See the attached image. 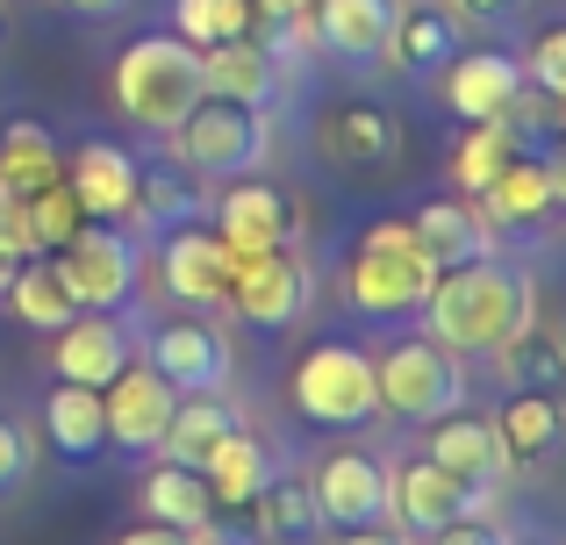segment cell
<instances>
[{
  "label": "cell",
  "instance_id": "obj_1",
  "mask_svg": "<svg viewBox=\"0 0 566 545\" xmlns=\"http://www.w3.org/2000/svg\"><path fill=\"white\" fill-rule=\"evenodd\" d=\"M524 323H531V280L516 266H502L495 252L467 259V266H444L438 287L423 294V331L444 352H495Z\"/></svg>",
  "mask_w": 566,
  "mask_h": 545
},
{
  "label": "cell",
  "instance_id": "obj_2",
  "mask_svg": "<svg viewBox=\"0 0 566 545\" xmlns=\"http://www.w3.org/2000/svg\"><path fill=\"white\" fill-rule=\"evenodd\" d=\"M115 108L129 115L151 137H172V129L193 115L201 101V51L187 36H137L123 57H115Z\"/></svg>",
  "mask_w": 566,
  "mask_h": 545
},
{
  "label": "cell",
  "instance_id": "obj_3",
  "mask_svg": "<svg viewBox=\"0 0 566 545\" xmlns=\"http://www.w3.org/2000/svg\"><path fill=\"white\" fill-rule=\"evenodd\" d=\"M438 273L444 266L423 252V238H416L409 216H380V223H366V238H359L345 294H352L359 316H416L423 294L438 287Z\"/></svg>",
  "mask_w": 566,
  "mask_h": 545
},
{
  "label": "cell",
  "instance_id": "obj_4",
  "mask_svg": "<svg viewBox=\"0 0 566 545\" xmlns=\"http://www.w3.org/2000/svg\"><path fill=\"white\" fill-rule=\"evenodd\" d=\"M273 151V123L265 108H244V101H193V115L172 129V158L193 172V180H244V172L265 166Z\"/></svg>",
  "mask_w": 566,
  "mask_h": 545
},
{
  "label": "cell",
  "instance_id": "obj_5",
  "mask_svg": "<svg viewBox=\"0 0 566 545\" xmlns=\"http://www.w3.org/2000/svg\"><path fill=\"white\" fill-rule=\"evenodd\" d=\"M294 409L323 431H359L380 417V388H374V352L359 345H308L294 366Z\"/></svg>",
  "mask_w": 566,
  "mask_h": 545
},
{
  "label": "cell",
  "instance_id": "obj_6",
  "mask_svg": "<svg viewBox=\"0 0 566 545\" xmlns=\"http://www.w3.org/2000/svg\"><path fill=\"white\" fill-rule=\"evenodd\" d=\"M374 388H380V409L409 423H438L467 402V374H459V352H444L438 337H401L374 359Z\"/></svg>",
  "mask_w": 566,
  "mask_h": 545
},
{
  "label": "cell",
  "instance_id": "obj_7",
  "mask_svg": "<svg viewBox=\"0 0 566 545\" xmlns=\"http://www.w3.org/2000/svg\"><path fill=\"white\" fill-rule=\"evenodd\" d=\"M51 266H57V280L72 287L80 308H108L115 316V308L137 294V244H129V230L101 223V216H86V223L57 244Z\"/></svg>",
  "mask_w": 566,
  "mask_h": 545
},
{
  "label": "cell",
  "instance_id": "obj_8",
  "mask_svg": "<svg viewBox=\"0 0 566 545\" xmlns=\"http://www.w3.org/2000/svg\"><path fill=\"white\" fill-rule=\"evenodd\" d=\"M222 302H230L237 323H251V331H287L308 308V266L287 244H273V252H230V287H222Z\"/></svg>",
  "mask_w": 566,
  "mask_h": 545
},
{
  "label": "cell",
  "instance_id": "obj_9",
  "mask_svg": "<svg viewBox=\"0 0 566 545\" xmlns=\"http://www.w3.org/2000/svg\"><path fill=\"white\" fill-rule=\"evenodd\" d=\"M172 409H180V395H172V388H166V380H158L144 359H129L123 374H115L108 388H101V423H108V446L144 452V460H151V452L166 446Z\"/></svg>",
  "mask_w": 566,
  "mask_h": 545
},
{
  "label": "cell",
  "instance_id": "obj_10",
  "mask_svg": "<svg viewBox=\"0 0 566 545\" xmlns=\"http://www.w3.org/2000/svg\"><path fill=\"white\" fill-rule=\"evenodd\" d=\"M308 495H316L323 524H337V532L387 524V510H395V481H387V467L374 452H331L316 467V481H308Z\"/></svg>",
  "mask_w": 566,
  "mask_h": 545
},
{
  "label": "cell",
  "instance_id": "obj_11",
  "mask_svg": "<svg viewBox=\"0 0 566 545\" xmlns=\"http://www.w3.org/2000/svg\"><path fill=\"white\" fill-rule=\"evenodd\" d=\"M216 238L230 244V252H273V244L294 238V201L280 195L273 180H230L216 195Z\"/></svg>",
  "mask_w": 566,
  "mask_h": 545
},
{
  "label": "cell",
  "instance_id": "obj_12",
  "mask_svg": "<svg viewBox=\"0 0 566 545\" xmlns=\"http://www.w3.org/2000/svg\"><path fill=\"white\" fill-rule=\"evenodd\" d=\"M144 366H151L172 395H222V380H230V345L216 337V323H166V331L151 337V359Z\"/></svg>",
  "mask_w": 566,
  "mask_h": 545
},
{
  "label": "cell",
  "instance_id": "obj_13",
  "mask_svg": "<svg viewBox=\"0 0 566 545\" xmlns=\"http://www.w3.org/2000/svg\"><path fill=\"white\" fill-rule=\"evenodd\" d=\"M524 94V65L510 51H452L444 57V108L467 123H495Z\"/></svg>",
  "mask_w": 566,
  "mask_h": 545
},
{
  "label": "cell",
  "instance_id": "obj_14",
  "mask_svg": "<svg viewBox=\"0 0 566 545\" xmlns=\"http://www.w3.org/2000/svg\"><path fill=\"white\" fill-rule=\"evenodd\" d=\"M423 460H438L452 481H473V489H502V474H510V446H502L495 417H438L423 438Z\"/></svg>",
  "mask_w": 566,
  "mask_h": 545
},
{
  "label": "cell",
  "instance_id": "obj_15",
  "mask_svg": "<svg viewBox=\"0 0 566 545\" xmlns=\"http://www.w3.org/2000/svg\"><path fill=\"white\" fill-rule=\"evenodd\" d=\"M308 36H316L323 57H345V65L387 57L395 0H308Z\"/></svg>",
  "mask_w": 566,
  "mask_h": 545
},
{
  "label": "cell",
  "instance_id": "obj_16",
  "mask_svg": "<svg viewBox=\"0 0 566 545\" xmlns=\"http://www.w3.org/2000/svg\"><path fill=\"white\" fill-rule=\"evenodd\" d=\"M51 366H57V380H80V388H108V380L129 366V331L108 316V308H80V316L57 331Z\"/></svg>",
  "mask_w": 566,
  "mask_h": 545
},
{
  "label": "cell",
  "instance_id": "obj_17",
  "mask_svg": "<svg viewBox=\"0 0 566 545\" xmlns=\"http://www.w3.org/2000/svg\"><path fill=\"white\" fill-rule=\"evenodd\" d=\"M137 172L144 166L123 151V144H108V137H86L80 151L65 158V187L80 195L86 216H101V223H115V216L137 209Z\"/></svg>",
  "mask_w": 566,
  "mask_h": 545
},
{
  "label": "cell",
  "instance_id": "obj_18",
  "mask_svg": "<svg viewBox=\"0 0 566 545\" xmlns=\"http://www.w3.org/2000/svg\"><path fill=\"white\" fill-rule=\"evenodd\" d=\"M158 273H166L172 302H193V308H216L222 287H230V244L201 223H180L158 252Z\"/></svg>",
  "mask_w": 566,
  "mask_h": 545
},
{
  "label": "cell",
  "instance_id": "obj_19",
  "mask_svg": "<svg viewBox=\"0 0 566 545\" xmlns=\"http://www.w3.org/2000/svg\"><path fill=\"white\" fill-rule=\"evenodd\" d=\"M201 94L208 101H244V108H273L280 57L265 51V43H251V36L208 43V51H201Z\"/></svg>",
  "mask_w": 566,
  "mask_h": 545
},
{
  "label": "cell",
  "instance_id": "obj_20",
  "mask_svg": "<svg viewBox=\"0 0 566 545\" xmlns=\"http://www.w3.org/2000/svg\"><path fill=\"white\" fill-rule=\"evenodd\" d=\"M230 431H237V409L222 402V395H180V409H172V423H166V446H158V460L193 467V474H201Z\"/></svg>",
  "mask_w": 566,
  "mask_h": 545
},
{
  "label": "cell",
  "instance_id": "obj_21",
  "mask_svg": "<svg viewBox=\"0 0 566 545\" xmlns=\"http://www.w3.org/2000/svg\"><path fill=\"white\" fill-rule=\"evenodd\" d=\"M553 209V180H545V158H524L516 151L495 180L481 187V223L488 230H516V223H538Z\"/></svg>",
  "mask_w": 566,
  "mask_h": 545
},
{
  "label": "cell",
  "instance_id": "obj_22",
  "mask_svg": "<svg viewBox=\"0 0 566 545\" xmlns=\"http://www.w3.org/2000/svg\"><path fill=\"white\" fill-rule=\"evenodd\" d=\"M495 374L510 380L516 395H553V388H566V337L524 323V331H510L495 345Z\"/></svg>",
  "mask_w": 566,
  "mask_h": 545
},
{
  "label": "cell",
  "instance_id": "obj_23",
  "mask_svg": "<svg viewBox=\"0 0 566 545\" xmlns=\"http://www.w3.org/2000/svg\"><path fill=\"white\" fill-rule=\"evenodd\" d=\"M395 481V510H401V524L409 532H444V524H459V503H467V481H452L438 460H416V467H401V474H387Z\"/></svg>",
  "mask_w": 566,
  "mask_h": 545
},
{
  "label": "cell",
  "instance_id": "obj_24",
  "mask_svg": "<svg viewBox=\"0 0 566 545\" xmlns=\"http://www.w3.org/2000/svg\"><path fill=\"white\" fill-rule=\"evenodd\" d=\"M137 503H144V517H151V524H172V532H193V524L216 517L208 474H193V467H172V460H158L151 474H144Z\"/></svg>",
  "mask_w": 566,
  "mask_h": 545
},
{
  "label": "cell",
  "instance_id": "obj_25",
  "mask_svg": "<svg viewBox=\"0 0 566 545\" xmlns=\"http://www.w3.org/2000/svg\"><path fill=\"white\" fill-rule=\"evenodd\" d=\"M459 43V14H444L438 0H416V8H395V36H387V57L401 72H438Z\"/></svg>",
  "mask_w": 566,
  "mask_h": 545
},
{
  "label": "cell",
  "instance_id": "obj_26",
  "mask_svg": "<svg viewBox=\"0 0 566 545\" xmlns=\"http://www.w3.org/2000/svg\"><path fill=\"white\" fill-rule=\"evenodd\" d=\"M323 151H331L337 166H387V158L401 151V129H395V115L352 101V108H337L331 123H323Z\"/></svg>",
  "mask_w": 566,
  "mask_h": 545
},
{
  "label": "cell",
  "instance_id": "obj_27",
  "mask_svg": "<svg viewBox=\"0 0 566 545\" xmlns=\"http://www.w3.org/2000/svg\"><path fill=\"white\" fill-rule=\"evenodd\" d=\"M409 223H416V238H423V252L438 259V266H467V259H481L488 238H495V230L481 223V209H467V201H423Z\"/></svg>",
  "mask_w": 566,
  "mask_h": 545
},
{
  "label": "cell",
  "instance_id": "obj_28",
  "mask_svg": "<svg viewBox=\"0 0 566 545\" xmlns=\"http://www.w3.org/2000/svg\"><path fill=\"white\" fill-rule=\"evenodd\" d=\"M8 308L29 323V331H65V323L80 316V302H72V287L57 280L51 252H43V259H22V266H14V280H8Z\"/></svg>",
  "mask_w": 566,
  "mask_h": 545
},
{
  "label": "cell",
  "instance_id": "obj_29",
  "mask_svg": "<svg viewBox=\"0 0 566 545\" xmlns=\"http://www.w3.org/2000/svg\"><path fill=\"white\" fill-rule=\"evenodd\" d=\"M201 474H208V495H216V510H251V495L273 481V460H265L259 438L230 431V438L216 446V460L201 467Z\"/></svg>",
  "mask_w": 566,
  "mask_h": 545
},
{
  "label": "cell",
  "instance_id": "obj_30",
  "mask_svg": "<svg viewBox=\"0 0 566 545\" xmlns=\"http://www.w3.org/2000/svg\"><path fill=\"white\" fill-rule=\"evenodd\" d=\"M43 431H51V446L65 452V460H86V452L108 446V423H101V388H80V380H65V388L43 402Z\"/></svg>",
  "mask_w": 566,
  "mask_h": 545
},
{
  "label": "cell",
  "instance_id": "obj_31",
  "mask_svg": "<svg viewBox=\"0 0 566 545\" xmlns=\"http://www.w3.org/2000/svg\"><path fill=\"white\" fill-rule=\"evenodd\" d=\"M495 431L510 446V460H545V452L566 446V402L559 395H516L495 417Z\"/></svg>",
  "mask_w": 566,
  "mask_h": 545
},
{
  "label": "cell",
  "instance_id": "obj_32",
  "mask_svg": "<svg viewBox=\"0 0 566 545\" xmlns=\"http://www.w3.org/2000/svg\"><path fill=\"white\" fill-rule=\"evenodd\" d=\"M0 180L29 201V195H43L51 180H65V158H57V144L43 137L36 123H8V137H0Z\"/></svg>",
  "mask_w": 566,
  "mask_h": 545
},
{
  "label": "cell",
  "instance_id": "obj_33",
  "mask_svg": "<svg viewBox=\"0 0 566 545\" xmlns=\"http://www.w3.org/2000/svg\"><path fill=\"white\" fill-rule=\"evenodd\" d=\"M172 36H187L193 51L259 36V0H172Z\"/></svg>",
  "mask_w": 566,
  "mask_h": 545
},
{
  "label": "cell",
  "instance_id": "obj_34",
  "mask_svg": "<svg viewBox=\"0 0 566 545\" xmlns=\"http://www.w3.org/2000/svg\"><path fill=\"white\" fill-rule=\"evenodd\" d=\"M137 223H187V216H208V195L187 166H158V172H137Z\"/></svg>",
  "mask_w": 566,
  "mask_h": 545
},
{
  "label": "cell",
  "instance_id": "obj_35",
  "mask_svg": "<svg viewBox=\"0 0 566 545\" xmlns=\"http://www.w3.org/2000/svg\"><path fill=\"white\" fill-rule=\"evenodd\" d=\"M510 158H516V129L502 123V115H495V123H473L467 137H459V151H452V180L467 187V195H481Z\"/></svg>",
  "mask_w": 566,
  "mask_h": 545
},
{
  "label": "cell",
  "instance_id": "obj_36",
  "mask_svg": "<svg viewBox=\"0 0 566 545\" xmlns=\"http://www.w3.org/2000/svg\"><path fill=\"white\" fill-rule=\"evenodd\" d=\"M251 510H259L265 538H316L323 532V510H316V495H308L302 481H265V489L251 495Z\"/></svg>",
  "mask_w": 566,
  "mask_h": 545
},
{
  "label": "cell",
  "instance_id": "obj_37",
  "mask_svg": "<svg viewBox=\"0 0 566 545\" xmlns=\"http://www.w3.org/2000/svg\"><path fill=\"white\" fill-rule=\"evenodd\" d=\"M22 209H29V238H36V252H57V244H65L72 230L86 223L80 195H72L65 180H51V187H43V195H29Z\"/></svg>",
  "mask_w": 566,
  "mask_h": 545
},
{
  "label": "cell",
  "instance_id": "obj_38",
  "mask_svg": "<svg viewBox=\"0 0 566 545\" xmlns=\"http://www.w3.org/2000/svg\"><path fill=\"white\" fill-rule=\"evenodd\" d=\"M516 65H524V80L538 86L545 101H553V94H566V22L538 29V36H531V51L516 57Z\"/></svg>",
  "mask_w": 566,
  "mask_h": 545
},
{
  "label": "cell",
  "instance_id": "obj_39",
  "mask_svg": "<svg viewBox=\"0 0 566 545\" xmlns=\"http://www.w3.org/2000/svg\"><path fill=\"white\" fill-rule=\"evenodd\" d=\"M22 474H29V438H22V423L0 417V495H8Z\"/></svg>",
  "mask_w": 566,
  "mask_h": 545
},
{
  "label": "cell",
  "instance_id": "obj_40",
  "mask_svg": "<svg viewBox=\"0 0 566 545\" xmlns=\"http://www.w3.org/2000/svg\"><path fill=\"white\" fill-rule=\"evenodd\" d=\"M516 8H524V0H452V14H459V22H481V29H502Z\"/></svg>",
  "mask_w": 566,
  "mask_h": 545
},
{
  "label": "cell",
  "instance_id": "obj_41",
  "mask_svg": "<svg viewBox=\"0 0 566 545\" xmlns=\"http://www.w3.org/2000/svg\"><path fill=\"white\" fill-rule=\"evenodd\" d=\"M438 545H510L502 538V524H444V532H430Z\"/></svg>",
  "mask_w": 566,
  "mask_h": 545
},
{
  "label": "cell",
  "instance_id": "obj_42",
  "mask_svg": "<svg viewBox=\"0 0 566 545\" xmlns=\"http://www.w3.org/2000/svg\"><path fill=\"white\" fill-rule=\"evenodd\" d=\"M65 14H80V22H108V14H123L129 0H57Z\"/></svg>",
  "mask_w": 566,
  "mask_h": 545
},
{
  "label": "cell",
  "instance_id": "obj_43",
  "mask_svg": "<svg viewBox=\"0 0 566 545\" xmlns=\"http://www.w3.org/2000/svg\"><path fill=\"white\" fill-rule=\"evenodd\" d=\"M123 545H187V532H172V524H151V517H144Z\"/></svg>",
  "mask_w": 566,
  "mask_h": 545
},
{
  "label": "cell",
  "instance_id": "obj_44",
  "mask_svg": "<svg viewBox=\"0 0 566 545\" xmlns=\"http://www.w3.org/2000/svg\"><path fill=\"white\" fill-rule=\"evenodd\" d=\"M345 545H409V538L387 532V524H359V532H345Z\"/></svg>",
  "mask_w": 566,
  "mask_h": 545
},
{
  "label": "cell",
  "instance_id": "obj_45",
  "mask_svg": "<svg viewBox=\"0 0 566 545\" xmlns=\"http://www.w3.org/2000/svg\"><path fill=\"white\" fill-rule=\"evenodd\" d=\"M545 180H553V201H566V144L545 158Z\"/></svg>",
  "mask_w": 566,
  "mask_h": 545
},
{
  "label": "cell",
  "instance_id": "obj_46",
  "mask_svg": "<svg viewBox=\"0 0 566 545\" xmlns=\"http://www.w3.org/2000/svg\"><path fill=\"white\" fill-rule=\"evenodd\" d=\"M259 14L273 22V14H308V0H259Z\"/></svg>",
  "mask_w": 566,
  "mask_h": 545
},
{
  "label": "cell",
  "instance_id": "obj_47",
  "mask_svg": "<svg viewBox=\"0 0 566 545\" xmlns=\"http://www.w3.org/2000/svg\"><path fill=\"white\" fill-rule=\"evenodd\" d=\"M553 129L566 137V94H553Z\"/></svg>",
  "mask_w": 566,
  "mask_h": 545
},
{
  "label": "cell",
  "instance_id": "obj_48",
  "mask_svg": "<svg viewBox=\"0 0 566 545\" xmlns=\"http://www.w3.org/2000/svg\"><path fill=\"white\" fill-rule=\"evenodd\" d=\"M14 201H22V195H14V187H8V180H0V216H8V209H14Z\"/></svg>",
  "mask_w": 566,
  "mask_h": 545
},
{
  "label": "cell",
  "instance_id": "obj_49",
  "mask_svg": "<svg viewBox=\"0 0 566 545\" xmlns=\"http://www.w3.org/2000/svg\"><path fill=\"white\" fill-rule=\"evenodd\" d=\"M8 280H14V259H0V294H8Z\"/></svg>",
  "mask_w": 566,
  "mask_h": 545
},
{
  "label": "cell",
  "instance_id": "obj_50",
  "mask_svg": "<svg viewBox=\"0 0 566 545\" xmlns=\"http://www.w3.org/2000/svg\"><path fill=\"white\" fill-rule=\"evenodd\" d=\"M0 43H8V8H0Z\"/></svg>",
  "mask_w": 566,
  "mask_h": 545
},
{
  "label": "cell",
  "instance_id": "obj_51",
  "mask_svg": "<svg viewBox=\"0 0 566 545\" xmlns=\"http://www.w3.org/2000/svg\"><path fill=\"white\" fill-rule=\"evenodd\" d=\"M559 337H566V331H559Z\"/></svg>",
  "mask_w": 566,
  "mask_h": 545
}]
</instances>
